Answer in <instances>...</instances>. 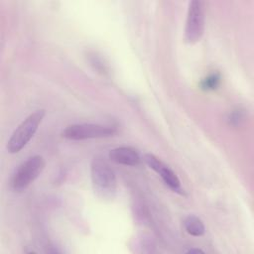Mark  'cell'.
I'll list each match as a JSON object with an SVG mask.
<instances>
[{"instance_id":"6da1fadb","label":"cell","mask_w":254,"mask_h":254,"mask_svg":"<svg viewBox=\"0 0 254 254\" xmlns=\"http://www.w3.org/2000/svg\"><path fill=\"white\" fill-rule=\"evenodd\" d=\"M93 190L102 198H112L117 190V179L114 170L101 157L96 156L90 165Z\"/></svg>"},{"instance_id":"7a4b0ae2","label":"cell","mask_w":254,"mask_h":254,"mask_svg":"<svg viewBox=\"0 0 254 254\" xmlns=\"http://www.w3.org/2000/svg\"><path fill=\"white\" fill-rule=\"evenodd\" d=\"M45 114L44 109L36 110L18 125L7 142V150L9 153H18L28 144L41 125Z\"/></svg>"},{"instance_id":"3957f363","label":"cell","mask_w":254,"mask_h":254,"mask_svg":"<svg viewBox=\"0 0 254 254\" xmlns=\"http://www.w3.org/2000/svg\"><path fill=\"white\" fill-rule=\"evenodd\" d=\"M46 162L40 155L29 157L14 173L11 186L14 190L22 191L27 189L43 172Z\"/></svg>"},{"instance_id":"277c9868","label":"cell","mask_w":254,"mask_h":254,"mask_svg":"<svg viewBox=\"0 0 254 254\" xmlns=\"http://www.w3.org/2000/svg\"><path fill=\"white\" fill-rule=\"evenodd\" d=\"M117 132L116 127L111 125L95 124V123H78L68 125L62 132L64 138L68 140H86L104 138L114 135Z\"/></svg>"},{"instance_id":"5b68a950","label":"cell","mask_w":254,"mask_h":254,"mask_svg":"<svg viewBox=\"0 0 254 254\" xmlns=\"http://www.w3.org/2000/svg\"><path fill=\"white\" fill-rule=\"evenodd\" d=\"M204 4L202 1L193 0L189 4L185 39L188 43L193 44L200 40L204 32Z\"/></svg>"},{"instance_id":"8992f818","label":"cell","mask_w":254,"mask_h":254,"mask_svg":"<svg viewBox=\"0 0 254 254\" xmlns=\"http://www.w3.org/2000/svg\"><path fill=\"white\" fill-rule=\"evenodd\" d=\"M143 160L148 165L149 168H151L153 171H155L163 180V182L175 192L183 193V188L181 185V182L177 175L164 163L162 162L158 157H156L153 154H145L143 157Z\"/></svg>"},{"instance_id":"52a82bcc","label":"cell","mask_w":254,"mask_h":254,"mask_svg":"<svg viewBox=\"0 0 254 254\" xmlns=\"http://www.w3.org/2000/svg\"><path fill=\"white\" fill-rule=\"evenodd\" d=\"M108 157L112 162L124 166H136L141 161L137 150L128 146H121L111 149L108 153Z\"/></svg>"},{"instance_id":"ba28073f","label":"cell","mask_w":254,"mask_h":254,"mask_svg":"<svg viewBox=\"0 0 254 254\" xmlns=\"http://www.w3.org/2000/svg\"><path fill=\"white\" fill-rule=\"evenodd\" d=\"M184 227L186 231L192 236H201L205 231L202 220L195 215H188L184 219Z\"/></svg>"},{"instance_id":"9c48e42d","label":"cell","mask_w":254,"mask_h":254,"mask_svg":"<svg viewBox=\"0 0 254 254\" xmlns=\"http://www.w3.org/2000/svg\"><path fill=\"white\" fill-rule=\"evenodd\" d=\"M220 82V75L218 73H211L201 81V87L206 90H212L218 86Z\"/></svg>"},{"instance_id":"30bf717a","label":"cell","mask_w":254,"mask_h":254,"mask_svg":"<svg viewBox=\"0 0 254 254\" xmlns=\"http://www.w3.org/2000/svg\"><path fill=\"white\" fill-rule=\"evenodd\" d=\"M243 118H244L243 113L240 110H235L231 114H229L228 121H229V124L231 125H237L243 120Z\"/></svg>"},{"instance_id":"8fae6325","label":"cell","mask_w":254,"mask_h":254,"mask_svg":"<svg viewBox=\"0 0 254 254\" xmlns=\"http://www.w3.org/2000/svg\"><path fill=\"white\" fill-rule=\"evenodd\" d=\"M187 252H188V253H199V252H200V253H203L202 250L197 249V248H195V249H193V248H192V249H190V250H188Z\"/></svg>"}]
</instances>
